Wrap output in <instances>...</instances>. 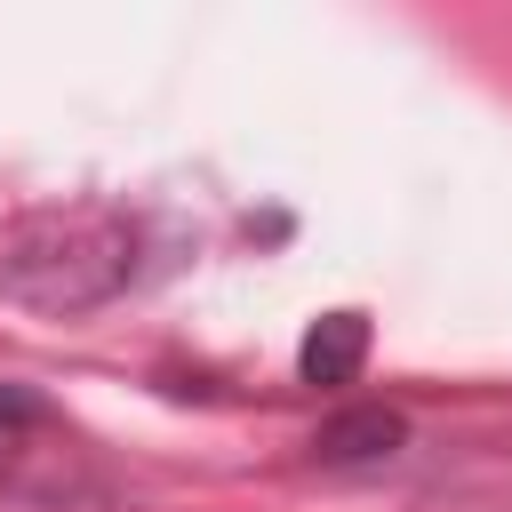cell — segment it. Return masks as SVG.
<instances>
[{
	"label": "cell",
	"instance_id": "obj_4",
	"mask_svg": "<svg viewBox=\"0 0 512 512\" xmlns=\"http://www.w3.org/2000/svg\"><path fill=\"white\" fill-rule=\"evenodd\" d=\"M32 424H48V400L32 384H0V432H32Z\"/></svg>",
	"mask_w": 512,
	"mask_h": 512
},
{
	"label": "cell",
	"instance_id": "obj_1",
	"mask_svg": "<svg viewBox=\"0 0 512 512\" xmlns=\"http://www.w3.org/2000/svg\"><path fill=\"white\" fill-rule=\"evenodd\" d=\"M136 248L144 232L120 208H64V216H32L8 232L0 248V296L48 320L96 312L136 280Z\"/></svg>",
	"mask_w": 512,
	"mask_h": 512
},
{
	"label": "cell",
	"instance_id": "obj_2",
	"mask_svg": "<svg viewBox=\"0 0 512 512\" xmlns=\"http://www.w3.org/2000/svg\"><path fill=\"white\" fill-rule=\"evenodd\" d=\"M360 368H368V312H352V304L320 312V320L304 328V344H296V376H304L312 392H336V384H352Z\"/></svg>",
	"mask_w": 512,
	"mask_h": 512
},
{
	"label": "cell",
	"instance_id": "obj_3",
	"mask_svg": "<svg viewBox=\"0 0 512 512\" xmlns=\"http://www.w3.org/2000/svg\"><path fill=\"white\" fill-rule=\"evenodd\" d=\"M408 448V416L368 400V408H336L320 432H312V456L320 464H392Z\"/></svg>",
	"mask_w": 512,
	"mask_h": 512
}]
</instances>
